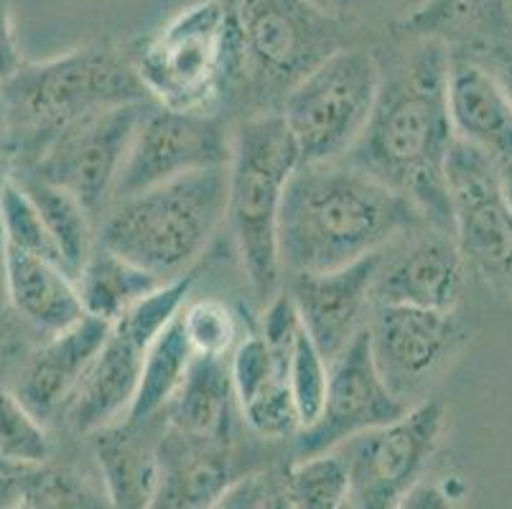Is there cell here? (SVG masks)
Returning <instances> with one entry per match:
<instances>
[{"label":"cell","instance_id":"obj_16","mask_svg":"<svg viewBox=\"0 0 512 509\" xmlns=\"http://www.w3.org/2000/svg\"><path fill=\"white\" fill-rule=\"evenodd\" d=\"M469 268L454 232L423 222L380 250L372 306H413L456 311Z\"/></svg>","mask_w":512,"mask_h":509},{"label":"cell","instance_id":"obj_47","mask_svg":"<svg viewBox=\"0 0 512 509\" xmlns=\"http://www.w3.org/2000/svg\"><path fill=\"white\" fill-rule=\"evenodd\" d=\"M0 466H6V464H0ZM6 469H11V466H6Z\"/></svg>","mask_w":512,"mask_h":509},{"label":"cell","instance_id":"obj_18","mask_svg":"<svg viewBox=\"0 0 512 509\" xmlns=\"http://www.w3.org/2000/svg\"><path fill=\"white\" fill-rule=\"evenodd\" d=\"M110 326L113 324L95 316H82L69 329L46 336L26 359L16 395L41 423L64 415L79 382L105 344Z\"/></svg>","mask_w":512,"mask_h":509},{"label":"cell","instance_id":"obj_39","mask_svg":"<svg viewBox=\"0 0 512 509\" xmlns=\"http://www.w3.org/2000/svg\"><path fill=\"white\" fill-rule=\"evenodd\" d=\"M487 51H490V59H479V62L495 74V79L500 82V87L505 90L507 100H510L512 105V46L490 44ZM474 59H477V56H474Z\"/></svg>","mask_w":512,"mask_h":509},{"label":"cell","instance_id":"obj_31","mask_svg":"<svg viewBox=\"0 0 512 509\" xmlns=\"http://www.w3.org/2000/svg\"><path fill=\"white\" fill-rule=\"evenodd\" d=\"M0 232H3V245L16 247V250L39 255V258L54 260L64 265L62 252L51 237L39 207L13 176H8L3 186V199H0ZM67 268V265H64Z\"/></svg>","mask_w":512,"mask_h":509},{"label":"cell","instance_id":"obj_17","mask_svg":"<svg viewBox=\"0 0 512 509\" xmlns=\"http://www.w3.org/2000/svg\"><path fill=\"white\" fill-rule=\"evenodd\" d=\"M380 252L329 273L286 275L283 288L293 298L301 326L324 359L332 362L367 326L372 314V280Z\"/></svg>","mask_w":512,"mask_h":509},{"label":"cell","instance_id":"obj_44","mask_svg":"<svg viewBox=\"0 0 512 509\" xmlns=\"http://www.w3.org/2000/svg\"><path fill=\"white\" fill-rule=\"evenodd\" d=\"M314 3H319V6H324V8H329V0H314Z\"/></svg>","mask_w":512,"mask_h":509},{"label":"cell","instance_id":"obj_29","mask_svg":"<svg viewBox=\"0 0 512 509\" xmlns=\"http://www.w3.org/2000/svg\"><path fill=\"white\" fill-rule=\"evenodd\" d=\"M26 509H113L102 479H90L74 466H31L23 474Z\"/></svg>","mask_w":512,"mask_h":509},{"label":"cell","instance_id":"obj_26","mask_svg":"<svg viewBox=\"0 0 512 509\" xmlns=\"http://www.w3.org/2000/svg\"><path fill=\"white\" fill-rule=\"evenodd\" d=\"M505 0H421L416 11L403 21V34L421 39H439L451 49L454 41L487 46L490 28L500 21Z\"/></svg>","mask_w":512,"mask_h":509},{"label":"cell","instance_id":"obj_21","mask_svg":"<svg viewBox=\"0 0 512 509\" xmlns=\"http://www.w3.org/2000/svg\"><path fill=\"white\" fill-rule=\"evenodd\" d=\"M166 415L151 420H120L92 433V454L113 509H151L158 487V441Z\"/></svg>","mask_w":512,"mask_h":509},{"label":"cell","instance_id":"obj_7","mask_svg":"<svg viewBox=\"0 0 512 509\" xmlns=\"http://www.w3.org/2000/svg\"><path fill=\"white\" fill-rule=\"evenodd\" d=\"M230 62L225 0H197L141 41L133 67L148 100L179 112L220 115Z\"/></svg>","mask_w":512,"mask_h":509},{"label":"cell","instance_id":"obj_24","mask_svg":"<svg viewBox=\"0 0 512 509\" xmlns=\"http://www.w3.org/2000/svg\"><path fill=\"white\" fill-rule=\"evenodd\" d=\"M161 286L164 280H158L153 273L138 268L136 263L120 258L97 242L90 258L77 273V288L85 314L107 324H115L125 311H130Z\"/></svg>","mask_w":512,"mask_h":509},{"label":"cell","instance_id":"obj_12","mask_svg":"<svg viewBox=\"0 0 512 509\" xmlns=\"http://www.w3.org/2000/svg\"><path fill=\"white\" fill-rule=\"evenodd\" d=\"M232 133L220 115L179 112L156 102L141 115L115 181L113 202L209 168L230 166ZM110 202V204H113Z\"/></svg>","mask_w":512,"mask_h":509},{"label":"cell","instance_id":"obj_30","mask_svg":"<svg viewBox=\"0 0 512 509\" xmlns=\"http://www.w3.org/2000/svg\"><path fill=\"white\" fill-rule=\"evenodd\" d=\"M51 456L46 423H41L16 390L0 387V464L11 469H31Z\"/></svg>","mask_w":512,"mask_h":509},{"label":"cell","instance_id":"obj_35","mask_svg":"<svg viewBox=\"0 0 512 509\" xmlns=\"http://www.w3.org/2000/svg\"><path fill=\"white\" fill-rule=\"evenodd\" d=\"M240 418L255 436L265 438V441L296 438V433L301 431V420L286 377L268 382L258 395H253L248 403H242Z\"/></svg>","mask_w":512,"mask_h":509},{"label":"cell","instance_id":"obj_23","mask_svg":"<svg viewBox=\"0 0 512 509\" xmlns=\"http://www.w3.org/2000/svg\"><path fill=\"white\" fill-rule=\"evenodd\" d=\"M237 408L230 377V357L194 354L179 392L166 408V423L189 436L232 441V420Z\"/></svg>","mask_w":512,"mask_h":509},{"label":"cell","instance_id":"obj_45","mask_svg":"<svg viewBox=\"0 0 512 509\" xmlns=\"http://www.w3.org/2000/svg\"><path fill=\"white\" fill-rule=\"evenodd\" d=\"M342 509H355V504H352V502H347V504H344Z\"/></svg>","mask_w":512,"mask_h":509},{"label":"cell","instance_id":"obj_48","mask_svg":"<svg viewBox=\"0 0 512 509\" xmlns=\"http://www.w3.org/2000/svg\"><path fill=\"white\" fill-rule=\"evenodd\" d=\"M21 509H26V504H23V507H21Z\"/></svg>","mask_w":512,"mask_h":509},{"label":"cell","instance_id":"obj_46","mask_svg":"<svg viewBox=\"0 0 512 509\" xmlns=\"http://www.w3.org/2000/svg\"><path fill=\"white\" fill-rule=\"evenodd\" d=\"M510 18H512V0H510Z\"/></svg>","mask_w":512,"mask_h":509},{"label":"cell","instance_id":"obj_19","mask_svg":"<svg viewBox=\"0 0 512 509\" xmlns=\"http://www.w3.org/2000/svg\"><path fill=\"white\" fill-rule=\"evenodd\" d=\"M237 479L230 441L189 436L166 423L151 509H207Z\"/></svg>","mask_w":512,"mask_h":509},{"label":"cell","instance_id":"obj_4","mask_svg":"<svg viewBox=\"0 0 512 509\" xmlns=\"http://www.w3.org/2000/svg\"><path fill=\"white\" fill-rule=\"evenodd\" d=\"M230 62L225 100L248 115L278 112L293 84L344 44V23L314 0H225ZM245 115V118H248Z\"/></svg>","mask_w":512,"mask_h":509},{"label":"cell","instance_id":"obj_11","mask_svg":"<svg viewBox=\"0 0 512 509\" xmlns=\"http://www.w3.org/2000/svg\"><path fill=\"white\" fill-rule=\"evenodd\" d=\"M446 426L439 400H418L393 423L342 443L339 454L349 469V502L355 509H395L423 479Z\"/></svg>","mask_w":512,"mask_h":509},{"label":"cell","instance_id":"obj_5","mask_svg":"<svg viewBox=\"0 0 512 509\" xmlns=\"http://www.w3.org/2000/svg\"><path fill=\"white\" fill-rule=\"evenodd\" d=\"M227 166L118 199L97 222V245L171 283L192 273L225 222Z\"/></svg>","mask_w":512,"mask_h":509},{"label":"cell","instance_id":"obj_2","mask_svg":"<svg viewBox=\"0 0 512 509\" xmlns=\"http://www.w3.org/2000/svg\"><path fill=\"white\" fill-rule=\"evenodd\" d=\"M423 222L406 196L347 161L301 163L286 186L278 224L283 278L360 263Z\"/></svg>","mask_w":512,"mask_h":509},{"label":"cell","instance_id":"obj_37","mask_svg":"<svg viewBox=\"0 0 512 509\" xmlns=\"http://www.w3.org/2000/svg\"><path fill=\"white\" fill-rule=\"evenodd\" d=\"M268 479L265 474H245L232 482L207 509H265L268 499Z\"/></svg>","mask_w":512,"mask_h":509},{"label":"cell","instance_id":"obj_9","mask_svg":"<svg viewBox=\"0 0 512 509\" xmlns=\"http://www.w3.org/2000/svg\"><path fill=\"white\" fill-rule=\"evenodd\" d=\"M192 286L194 273L164 283L110 326L105 344L64 410V420L77 436H92L125 420L136 398L148 344L189 301Z\"/></svg>","mask_w":512,"mask_h":509},{"label":"cell","instance_id":"obj_3","mask_svg":"<svg viewBox=\"0 0 512 509\" xmlns=\"http://www.w3.org/2000/svg\"><path fill=\"white\" fill-rule=\"evenodd\" d=\"M146 100L133 56L107 41L77 46L44 62H21L0 84L8 158H16L21 171L59 130L79 118Z\"/></svg>","mask_w":512,"mask_h":509},{"label":"cell","instance_id":"obj_13","mask_svg":"<svg viewBox=\"0 0 512 509\" xmlns=\"http://www.w3.org/2000/svg\"><path fill=\"white\" fill-rule=\"evenodd\" d=\"M451 232L469 270L512 296V214L500 194L497 163L454 140L446 158Z\"/></svg>","mask_w":512,"mask_h":509},{"label":"cell","instance_id":"obj_10","mask_svg":"<svg viewBox=\"0 0 512 509\" xmlns=\"http://www.w3.org/2000/svg\"><path fill=\"white\" fill-rule=\"evenodd\" d=\"M148 105L151 100L130 102L79 118L59 130L18 176H34L69 191L100 222Z\"/></svg>","mask_w":512,"mask_h":509},{"label":"cell","instance_id":"obj_32","mask_svg":"<svg viewBox=\"0 0 512 509\" xmlns=\"http://www.w3.org/2000/svg\"><path fill=\"white\" fill-rule=\"evenodd\" d=\"M288 390L293 395V405L301 420V431L309 428L316 418H319L321 408H324V398H327V382H329V362L324 354L316 349L311 342V336L306 334L304 326L296 334L288 352V367H286Z\"/></svg>","mask_w":512,"mask_h":509},{"label":"cell","instance_id":"obj_27","mask_svg":"<svg viewBox=\"0 0 512 509\" xmlns=\"http://www.w3.org/2000/svg\"><path fill=\"white\" fill-rule=\"evenodd\" d=\"M13 179L29 191L41 217H44L46 227H49L51 237L57 242L59 252H62L64 265L77 278V273L82 270L85 260L90 258L92 247L97 242L95 217L82 207L77 196L59 189V186L46 184V181L34 179V176H13Z\"/></svg>","mask_w":512,"mask_h":509},{"label":"cell","instance_id":"obj_40","mask_svg":"<svg viewBox=\"0 0 512 509\" xmlns=\"http://www.w3.org/2000/svg\"><path fill=\"white\" fill-rule=\"evenodd\" d=\"M23 474H26V469H6V466H0V509L23 507V499H26Z\"/></svg>","mask_w":512,"mask_h":509},{"label":"cell","instance_id":"obj_41","mask_svg":"<svg viewBox=\"0 0 512 509\" xmlns=\"http://www.w3.org/2000/svg\"><path fill=\"white\" fill-rule=\"evenodd\" d=\"M8 143H6V125H3V110H0V199H3V186H6L8 176H11V171H8ZM0 260H3V232H0Z\"/></svg>","mask_w":512,"mask_h":509},{"label":"cell","instance_id":"obj_25","mask_svg":"<svg viewBox=\"0 0 512 509\" xmlns=\"http://www.w3.org/2000/svg\"><path fill=\"white\" fill-rule=\"evenodd\" d=\"M192 359L194 352L186 342L181 319L176 314L164 329L158 331L156 339L148 344L136 398L130 403L125 420L138 423V420H151L156 415H164L174 395L179 392Z\"/></svg>","mask_w":512,"mask_h":509},{"label":"cell","instance_id":"obj_20","mask_svg":"<svg viewBox=\"0 0 512 509\" xmlns=\"http://www.w3.org/2000/svg\"><path fill=\"white\" fill-rule=\"evenodd\" d=\"M449 120L454 138L487 153L495 163L512 161V105L495 74L479 59L451 51Z\"/></svg>","mask_w":512,"mask_h":509},{"label":"cell","instance_id":"obj_36","mask_svg":"<svg viewBox=\"0 0 512 509\" xmlns=\"http://www.w3.org/2000/svg\"><path fill=\"white\" fill-rule=\"evenodd\" d=\"M467 487L462 479L446 476L444 482H428L421 479L406 497L400 499L395 509H459Z\"/></svg>","mask_w":512,"mask_h":509},{"label":"cell","instance_id":"obj_38","mask_svg":"<svg viewBox=\"0 0 512 509\" xmlns=\"http://www.w3.org/2000/svg\"><path fill=\"white\" fill-rule=\"evenodd\" d=\"M18 64H21V59H18L16 39H13L11 13H8L6 0H0V84L16 72Z\"/></svg>","mask_w":512,"mask_h":509},{"label":"cell","instance_id":"obj_33","mask_svg":"<svg viewBox=\"0 0 512 509\" xmlns=\"http://www.w3.org/2000/svg\"><path fill=\"white\" fill-rule=\"evenodd\" d=\"M186 342L197 357H230L240 342V326L230 306L217 298L186 301L179 311Z\"/></svg>","mask_w":512,"mask_h":509},{"label":"cell","instance_id":"obj_1","mask_svg":"<svg viewBox=\"0 0 512 509\" xmlns=\"http://www.w3.org/2000/svg\"><path fill=\"white\" fill-rule=\"evenodd\" d=\"M451 49L439 39L408 36V49L380 64V90L365 133L342 158L398 191L428 219L451 230L446 158L454 146L449 120Z\"/></svg>","mask_w":512,"mask_h":509},{"label":"cell","instance_id":"obj_6","mask_svg":"<svg viewBox=\"0 0 512 509\" xmlns=\"http://www.w3.org/2000/svg\"><path fill=\"white\" fill-rule=\"evenodd\" d=\"M299 166L296 143L278 112L248 115L232 130L225 219L245 280L263 306L283 288L278 224L286 186Z\"/></svg>","mask_w":512,"mask_h":509},{"label":"cell","instance_id":"obj_42","mask_svg":"<svg viewBox=\"0 0 512 509\" xmlns=\"http://www.w3.org/2000/svg\"><path fill=\"white\" fill-rule=\"evenodd\" d=\"M497 179H500V194L507 212L512 214V161L497 163Z\"/></svg>","mask_w":512,"mask_h":509},{"label":"cell","instance_id":"obj_8","mask_svg":"<svg viewBox=\"0 0 512 509\" xmlns=\"http://www.w3.org/2000/svg\"><path fill=\"white\" fill-rule=\"evenodd\" d=\"M377 90L380 59L360 46H342L293 84L278 115L301 163L342 161L365 133Z\"/></svg>","mask_w":512,"mask_h":509},{"label":"cell","instance_id":"obj_22","mask_svg":"<svg viewBox=\"0 0 512 509\" xmlns=\"http://www.w3.org/2000/svg\"><path fill=\"white\" fill-rule=\"evenodd\" d=\"M0 275L13 311L44 336L59 334L87 316L77 278L54 260L3 245Z\"/></svg>","mask_w":512,"mask_h":509},{"label":"cell","instance_id":"obj_43","mask_svg":"<svg viewBox=\"0 0 512 509\" xmlns=\"http://www.w3.org/2000/svg\"><path fill=\"white\" fill-rule=\"evenodd\" d=\"M265 509H291L278 479H268V499H265Z\"/></svg>","mask_w":512,"mask_h":509},{"label":"cell","instance_id":"obj_28","mask_svg":"<svg viewBox=\"0 0 512 509\" xmlns=\"http://www.w3.org/2000/svg\"><path fill=\"white\" fill-rule=\"evenodd\" d=\"M278 482L291 509H342L349 502V469L339 451L296 459Z\"/></svg>","mask_w":512,"mask_h":509},{"label":"cell","instance_id":"obj_14","mask_svg":"<svg viewBox=\"0 0 512 509\" xmlns=\"http://www.w3.org/2000/svg\"><path fill=\"white\" fill-rule=\"evenodd\" d=\"M367 336L375 367L395 398L413 405L426 385L467 342L456 311L413 306H372Z\"/></svg>","mask_w":512,"mask_h":509},{"label":"cell","instance_id":"obj_34","mask_svg":"<svg viewBox=\"0 0 512 509\" xmlns=\"http://www.w3.org/2000/svg\"><path fill=\"white\" fill-rule=\"evenodd\" d=\"M288 354H278L268 347L260 334L242 336L230 354V377L237 408L258 395L268 382L286 377Z\"/></svg>","mask_w":512,"mask_h":509},{"label":"cell","instance_id":"obj_15","mask_svg":"<svg viewBox=\"0 0 512 509\" xmlns=\"http://www.w3.org/2000/svg\"><path fill=\"white\" fill-rule=\"evenodd\" d=\"M408 408L377 372L365 326L329 362L324 408L309 428L296 433V459L334 451L360 433L393 423Z\"/></svg>","mask_w":512,"mask_h":509}]
</instances>
